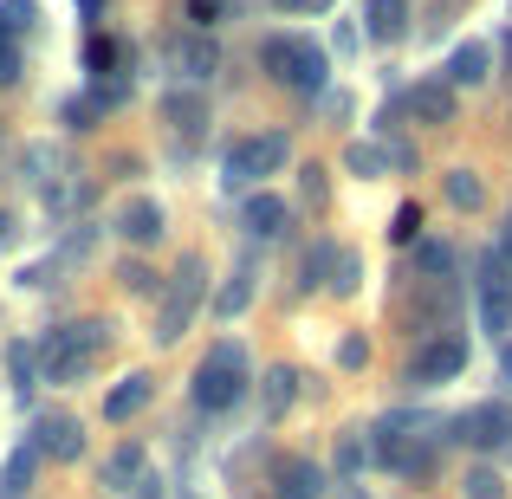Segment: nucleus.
Segmentation results:
<instances>
[{"mask_svg": "<svg viewBox=\"0 0 512 499\" xmlns=\"http://www.w3.org/2000/svg\"><path fill=\"white\" fill-rule=\"evenodd\" d=\"M104 344H111V325H98V318L59 325V331H46V344H39V370H46V383H78V376L98 363Z\"/></svg>", "mask_w": 512, "mask_h": 499, "instance_id": "nucleus-1", "label": "nucleus"}, {"mask_svg": "<svg viewBox=\"0 0 512 499\" xmlns=\"http://www.w3.org/2000/svg\"><path fill=\"white\" fill-rule=\"evenodd\" d=\"M247 396V350L240 344H214L208 363L195 370V409L201 415H221Z\"/></svg>", "mask_w": 512, "mask_h": 499, "instance_id": "nucleus-2", "label": "nucleus"}, {"mask_svg": "<svg viewBox=\"0 0 512 499\" xmlns=\"http://www.w3.org/2000/svg\"><path fill=\"white\" fill-rule=\"evenodd\" d=\"M260 65L266 72L279 78V85H292V91H305V98H312V91H325V52L312 46V39H292V33H273L260 46Z\"/></svg>", "mask_w": 512, "mask_h": 499, "instance_id": "nucleus-3", "label": "nucleus"}, {"mask_svg": "<svg viewBox=\"0 0 512 499\" xmlns=\"http://www.w3.org/2000/svg\"><path fill=\"white\" fill-rule=\"evenodd\" d=\"M286 156H292V143L279 137V130H266V137H240L234 150H227V163H221V182L227 188H260L273 169H286Z\"/></svg>", "mask_w": 512, "mask_h": 499, "instance_id": "nucleus-4", "label": "nucleus"}, {"mask_svg": "<svg viewBox=\"0 0 512 499\" xmlns=\"http://www.w3.org/2000/svg\"><path fill=\"white\" fill-rule=\"evenodd\" d=\"M461 370H467V337H428V344L409 357V383H422V389L454 383Z\"/></svg>", "mask_w": 512, "mask_h": 499, "instance_id": "nucleus-5", "label": "nucleus"}, {"mask_svg": "<svg viewBox=\"0 0 512 499\" xmlns=\"http://www.w3.org/2000/svg\"><path fill=\"white\" fill-rule=\"evenodd\" d=\"M454 441H467V448H480V454L506 448L512 441V409L506 402H474L467 415H454Z\"/></svg>", "mask_w": 512, "mask_h": 499, "instance_id": "nucleus-6", "label": "nucleus"}, {"mask_svg": "<svg viewBox=\"0 0 512 499\" xmlns=\"http://www.w3.org/2000/svg\"><path fill=\"white\" fill-rule=\"evenodd\" d=\"M480 331H493V337L512 331V279H506L500 253L480 260Z\"/></svg>", "mask_w": 512, "mask_h": 499, "instance_id": "nucleus-7", "label": "nucleus"}, {"mask_svg": "<svg viewBox=\"0 0 512 499\" xmlns=\"http://www.w3.org/2000/svg\"><path fill=\"white\" fill-rule=\"evenodd\" d=\"M33 448H39V461H78V454H85V428H78L72 415H46V422L33 428Z\"/></svg>", "mask_w": 512, "mask_h": 499, "instance_id": "nucleus-8", "label": "nucleus"}, {"mask_svg": "<svg viewBox=\"0 0 512 499\" xmlns=\"http://www.w3.org/2000/svg\"><path fill=\"white\" fill-rule=\"evenodd\" d=\"M117 234H124L130 247H156V240H163V208H156V195H130L124 208H117Z\"/></svg>", "mask_w": 512, "mask_h": 499, "instance_id": "nucleus-9", "label": "nucleus"}, {"mask_svg": "<svg viewBox=\"0 0 512 499\" xmlns=\"http://www.w3.org/2000/svg\"><path fill=\"white\" fill-rule=\"evenodd\" d=\"M195 299H201V260H182L175 266V292H169V312H163V344L169 337H182V325H188V312H195Z\"/></svg>", "mask_w": 512, "mask_h": 499, "instance_id": "nucleus-10", "label": "nucleus"}, {"mask_svg": "<svg viewBox=\"0 0 512 499\" xmlns=\"http://www.w3.org/2000/svg\"><path fill=\"white\" fill-rule=\"evenodd\" d=\"M363 33L376 46H396L409 33V0H363Z\"/></svg>", "mask_w": 512, "mask_h": 499, "instance_id": "nucleus-11", "label": "nucleus"}, {"mask_svg": "<svg viewBox=\"0 0 512 499\" xmlns=\"http://www.w3.org/2000/svg\"><path fill=\"white\" fill-rule=\"evenodd\" d=\"M143 467H150V461H143V448H137V441H124V448L104 454L98 487H104V493H130V487H143Z\"/></svg>", "mask_w": 512, "mask_h": 499, "instance_id": "nucleus-12", "label": "nucleus"}, {"mask_svg": "<svg viewBox=\"0 0 512 499\" xmlns=\"http://www.w3.org/2000/svg\"><path fill=\"white\" fill-rule=\"evenodd\" d=\"M150 396H156V376H124V383L111 389V396H104V422H130V415H143L150 409Z\"/></svg>", "mask_w": 512, "mask_h": 499, "instance_id": "nucleus-13", "label": "nucleus"}, {"mask_svg": "<svg viewBox=\"0 0 512 499\" xmlns=\"http://www.w3.org/2000/svg\"><path fill=\"white\" fill-rule=\"evenodd\" d=\"M409 111L422 117V124H454V85L448 78H428V85L409 91Z\"/></svg>", "mask_w": 512, "mask_h": 499, "instance_id": "nucleus-14", "label": "nucleus"}, {"mask_svg": "<svg viewBox=\"0 0 512 499\" xmlns=\"http://www.w3.org/2000/svg\"><path fill=\"white\" fill-rule=\"evenodd\" d=\"M286 214H292L286 201L260 188V195H247V234L253 240H279V234H286Z\"/></svg>", "mask_w": 512, "mask_h": 499, "instance_id": "nucleus-15", "label": "nucleus"}, {"mask_svg": "<svg viewBox=\"0 0 512 499\" xmlns=\"http://www.w3.org/2000/svg\"><path fill=\"white\" fill-rule=\"evenodd\" d=\"M448 85L454 91H474V85H487V46L480 39H467V46H454V59H448Z\"/></svg>", "mask_w": 512, "mask_h": 499, "instance_id": "nucleus-16", "label": "nucleus"}, {"mask_svg": "<svg viewBox=\"0 0 512 499\" xmlns=\"http://www.w3.org/2000/svg\"><path fill=\"white\" fill-rule=\"evenodd\" d=\"M163 117H169L175 130H201V124H208V98H201V91H169Z\"/></svg>", "mask_w": 512, "mask_h": 499, "instance_id": "nucleus-17", "label": "nucleus"}, {"mask_svg": "<svg viewBox=\"0 0 512 499\" xmlns=\"http://www.w3.org/2000/svg\"><path fill=\"white\" fill-rule=\"evenodd\" d=\"M33 474H39V448L26 441V448H13V454H7V474H0V493H7V499H20L26 487H33Z\"/></svg>", "mask_w": 512, "mask_h": 499, "instance_id": "nucleus-18", "label": "nucleus"}, {"mask_svg": "<svg viewBox=\"0 0 512 499\" xmlns=\"http://www.w3.org/2000/svg\"><path fill=\"white\" fill-rule=\"evenodd\" d=\"M266 415H286L292 402H299V370H286V363H279V370H266Z\"/></svg>", "mask_w": 512, "mask_h": 499, "instance_id": "nucleus-19", "label": "nucleus"}, {"mask_svg": "<svg viewBox=\"0 0 512 499\" xmlns=\"http://www.w3.org/2000/svg\"><path fill=\"white\" fill-rule=\"evenodd\" d=\"M279 499H318V467L312 461H279Z\"/></svg>", "mask_w": 512, "mask_h": 499, "instance_id": "nucleus-20", "label": "nucleus"}, {"mask_svg": "<svg viewBox=\"0 0 512 499\" xmlns=\"http://www.w3.org/2000/svg\"><path fill=\"white\" fill-rule=\"evenodd\" d=\"M247 299H253V273H247V266H234V273H227V286H221V299H214V312L234 318V312H247Z\"/></svg>", "mask_w": 512, "mask_h": 499, "instance_id": "nucleus-21", "label": "nucleus"}, {"mask_svg": "<svg viewBox=\"0 0 512 499\" xmlns=\"http://www.w3.org/2000/svg\"><path fill=\"white\" fill-rule=\"evenodd\" d=\"M415 266H422L428 279H448L454 273V253L441 247V240H415Z\"/></svg>", "mask_w": 512, "mask_h": 499, "instance_id": "nucleus-22", "label": "nucleus"}, {"mask_svg": "<svg viewBox=\"0 0 512 499\" xmlns=\"http://www.w3.org/2000/svg\"><path fill=\"white\" fill-rule=\"evenodd\" d=\"M448 201H454V208H480V201H487L480 175H474V169H454V175H448Z\"/></svg>", "mask_w": 512, "mask_h": 499, "instance_id": "nucleus-23", "label": "nucleus"}, {"mask_svg": "<svg viewBox=\"0 0 512 499\" xmlns=\"http://www.w3.org/2000/svg\"><path fill=\"white\" fill-rule=\"evenodd\" d=\"M344 169H350V175H383L389 156L376 150V143H350V150H344Z\"/></svg>", "mask_w": 512, "mask_h": 499, "instance_id": "nucleus-24", "label": "nucleus"}, {"mask_svg": "<svg viewBox=\"0 0 512 499\" xmlns=\"http://www.w3.org/2000/svg\"><path fill=\"white\" fill-rule=\"evenodd\" d=\"M357 286H363V260H357V253H338V266H331V292L350 299Z\"/></svg>", "mask_w": 512, "mask_h": 499, "instance_id": "nucleus-25", "label": "nucleus"}, {"mask_svg": "<svg viewBox=\"0 0 512 499\" xmlns=\"http://www.w3.org/2000/svg\"><path fill=\"white\" fill-rule=\"evenodd\" d=\"M182 72L188 78H208L214 72V39H188V46H182Z\"/></svg>", "mask_w": 512, "mask_h": 499, "instance_id": "nucleus-26", "label": "nucleus"}, {"mask_svg": "<svg viewBox=\"0 0 512 499\" xmlns=\"http://www.w3.org/2000/svg\"><path fill=\"white\" fill-rule=\"evenodd\" d=\"M26 26H33V0H7V7H0V33L20 39Z\"/></svg>", "mask_w": 512, "mask_h": 499, "instance_id": "nucleus-27", "label": "nucleus"}, {"mask_svg": "<svg viewBox=\"0 0 512 499\" xmlns=\"http://www.w3.org/2000/svg\"><path fill=\"white\" fill-rule=\"evenodd\" d=\"M13 78H20V39L0 33V85H13Z\"/></svg>", "mask_w": 512, "mask_h": 499, "instance_id": "nucleus-28", "label": "nucleus"}, {"mask_svg": "<svg viewBox=\"0 0 512 499\" xmlns=\"http://www.w3.org/2000/svg\"><path fill=\"white\" fill-rule=\"evenodd\" d=\"M461 493H467V499H506V493H500V474H487V467H480V474H467Z\"/></svg>", "mask_w": 512, "mask_h": 499, "instance_id": "nucleus-29", "label": "nucleus"}, {"mask_svg": "<svg viewBox=\"0 0 512 499\" xmlns=\"http://www.w3.org/2000/svg\"><path fill=\"white\" fill-rule=\"evenodd\" d=\"M338 363H344V370H363V363H370V344H363V337L350 331L344 344H338Z\"/></svg>", "mask_w": 512, "mask_h": 499, "instance_id": "nucleus-30", "label": "nucleus"}, {"mask_svg": "<svg viewBox=\"0 0 512 499\" xmlns=\"http://www.w3.org/2000/svg\"><path fill=\"white\" fill-rule=\"evenodd\" d=\"M85 65H91V72H111V65H117V46H111V39H91V46H85Z\"/></svg>", "mask_w": 512, "mask_h": 499, "instance_id": "nucleus-31", "label": "nucleus"}, {"mask_svg": "<svg viewBox=\"0 0 512 499\" xmlns=\"http://www.w3.org/2000/svg\"><path fill=\"white\" fill-rule=\"evenodd\" d=\"M188 20H195V26H214V20H221V0H188Z\"/></svg>", "mask_w": 512, "mask_h": 499, "instance_id": "nucleus-32", "label": "nucleus"}, {"mask_svg": "<svg viewBox=\"0 0 512 499\" xmlns=\"http://www.w3.org/2000/svg\"><path fill=\"white\" fill-rule=\"evenodd\" d=\"M415 227H422V214H415V208H402V214H396V227H389V234H396V240H415Z\"/></svg>", "mask_w": 512, "mask_h": 499, "instance_id": "nucleus-33", "label": "nucleus"}, {"mask_svg": "<svg viewBox=\"0 0 512 499\" xmlns=\"http://www.w3.org/2000/svg\"><path fill=\"white\" fill-rule=\"evenodd\" d=\"M338 461H344V467H363V441H357V435H344V448H338Z\"/></svg>", "mask_w": 512, "mask_h": 499, "instance_id": "nucleus-34", "label": "nucleus"}, {"mask_svg": "<svg viewBox=\"0 0 512 499\" xmlns=\"http://www.w3.org/2000/svg\"><path fill=\"white\" fill-rule=\"evenodd\" d=\"M500 260L512 266V221H506V240H500Z\"/></svg>", "mask_w": 512, "mask_h": 499, "instance_id": "nucleus-35", "label": "nucleus"}, {"mask_svg": "<svg viewBox=\"0 0 512 499\" xmlns=\"http://www.w3.org/2000/svg\"><path fill=\"white\" fill-rule=\"evenodd\" d=\"M279 7H312V13H318V7H325V0H279Z\"/></svg>", "mask_w": 512, "mask_h": 499, "instance_id": "nucleus-36", "label": "nucleus"}, {"mask_svg": "<svg viewBox=\"0 0 512 499\" xmlns=\"http://www.w3.org/2000/svg\"><path fill=\"white\" fill-rule=\"evenodd\" d=\"M500 363H506V383H512V344H506V357H500Z\"/></svg>", "mask_w": 512, "mask_h": 499, "instance_id": "nucleus-37", "label": "nucleus"}, {"mask_svg": "<svg viewBox=\"0 0 512 499\" xmlns=\"http://www.w3.org/2000/svg\"><path fill=\"white\" fill-rule=\"evenodd\" d=\"M0 240H7V214H0Z\"/></svg>", "mask_w": 512, "mask_h": 499, "instance_id": "nucleus-38", "label": "nucleus"}]
</instances>
